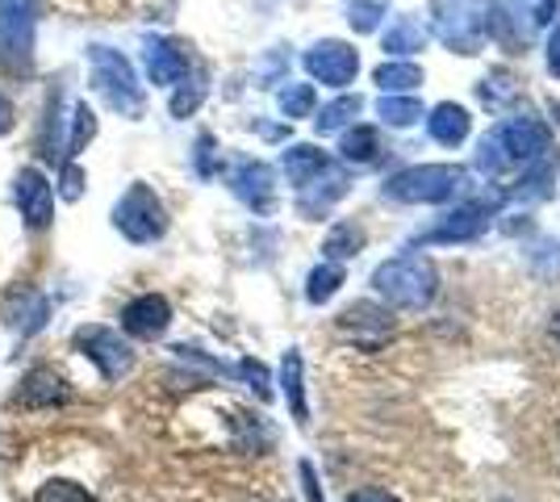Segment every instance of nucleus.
<instances>
[{
	"mask_svg": "<svg viewBox=\"0 0 560 502\" xmlns=\"http://www.w3.org/2000/svg\"><path fill=\"white\" fill-rule=\"evenodd\" d=\"M206 93H210V80H206V72L201 68H192V72L172 89V101H167V109H172V118H192L197 109H201V101H206Z\"/></svg>",
	"mask_w": 560,
	"mask_h": 502,
	"instance_id": "22",
	"label": "nucleus"
},
{
	"mask_svg": "<svg viewBox=\"0 0 560 502\" xmlns=\"http://www.w3.org/2000/svg\"><path fill=\"white\" fill-rule=\"evenodd\" d=\"M71 398L68 382L55 373V369H47V364H38V369H30L22 377V385H18V402L30 410H43V407H63Z\"/></svg>",
	"mask_w": 560,
	"mask_h": 502,
	"instance_id": "15",
	"label": "nucleus"
},
{
	"mask_svg": "<svg viewBox=\"0 0 560 502\" xmlns=\"http://www.w3.org/2000/svg\"><path fill=\"white\" fill-rule=\"evenodd\" d=\"M373 80L381 93H415L422 84V68L419 63H381Z\"/></svg>",
	"mask_w": 560,
	"mask_h": 502,
	"instance_id": "26",
	"label": "nucleus"
},
{
	"mask_svg": "<svg viewBox=\"0 0 560 502\" xmlns=\"http://www.w3.org/2000/svg\"><path fill=\"white\" fill-rule=\"evenodd\" d=\"M280 385H284V398H289V410L298 423H310V407H305V364L302 352H284L280 360Z\"/></svg>",
	"mask_w": 560,
	"mask_h": 502,
	"instance_id": "21",
	"label": "nucleus"
},
{
	"mask_svg": "<svg viewBox=\"0 0 560 502\" xmlns=\"http://www.w3.org/2000/svg\"><path fill=\"white\" fill-rule=\"evenodd\" d=\"M339 331L348 335V343H355L360 352H381L394 339V314L376 302H355L339 314Z\"/></svg>",
	"mask_w": 560,
	"mask_h": 502,
	"instance_id": "10",
	"label": "nucleus"
},
{
	"mask_svg": "<svg viewBox=\"0 0 560 502\" xmlns=\"http://www.w3.org/2000/svg\"><path fill=\"white\" fill-rule=\"evenodd\" d=\"M360 247H364V231H360L355 222H339L327 235V243H323V252H327L330 264H343V260H351V256H360Z\"/></svg>",
	"mask_w": 560,
	"mask_h": 502,
	"instance_id": "28",
	"label": "nucleus"
},
{
	"mask_svg": "<svg viewBox=\"0 0 560 502\" xmlns=\"http://www.w3.org/2000/svg\"><path fill=\"white\" fill-rule=\"evenodd\" d=\"M59 197L63 201H80L84 197V167L75 164V160H68L63 172H59Z\"/></svg>",
	"mask_w": 560,
	"mask_h": 502,
	"instance_id": "35",
	"label": "nucleus"
},
{
	"mask_svg": "<svg viewBox=\"0 0 560 502\" xmlns=\"http://www.w3.org/2000/svg\"><path fill=\"white\" fill-rule=\"evenodd\" d=\"M360 105H364V101H360L355 93L339 96V101H330L327 109H318V121H314V126H318L323 135H330V130H343V126H348V121L360 114Z\"/></svg>",
	"mask_w": 560,
	"mask_h": 502,
	"instance_id": "30",
	"label": "nucleus"
},
{
	"mask_svg": "<svg viewBox=\"0 0 560 502\" xmlns=\"http://www.w3.org/2000/svg\"><path fill=\"white\" fill-rule=\"evenodd\" d=\"M114 226L126 243H160L167 235V210L142 180H135L114 206Z\"/></svg>",
	"mask_w": 560,
	"mask_h": 502,
	"instance_id": "5",
	"label": "nucleus"
},
{
	"mask_svg": "<svg viewBox=\"0 0 560 502\" xmlns=\"http://www.w3.org/2000/svg\"><path fill=\"white\" fill-rule=\"evenodd\" d=\"M468 185V172L456 164H419L406 167L385 180V197L389 201H406V206H444Z\"/></svg>",
	"mask_w": 560,
	"mask_h": 502,
	"instance_id": "4",
	"label": "nucleus"
},
{
	"mask_svg": "<svg viewBox=\"0 0 560 502\" xmlns=\"http://www.w3.org/2000/svg\"><path fill=\"white\" fill-rule=\"evenodd\" d=\"M376 118L385 121V126H397V130L415 126V121H422L419 96H381L376 101Z\"/></svg>",
	"mask_w": 560,
	"mask_h": 502,
	"instance_id": "27",
	"label": "nucleus"
},
{
	"mask_svg": "<svg viewBox=\"0 0 560 502\" xmlns=\"http://www.w3.org/2000/svg\"><path fill=\"white\" fill-rule=\"evenodd\" d=\"M18 126V109H13V101L0 93V135H9Z\"/></svg>",
	"mask_w": 560,
	"mask_h": 502,
	"instance_id": "39",
	"label": "nucleus"
},
{
	"mask_svg": "<svg viewBox=\"0 0 560 502\" xmlns=\"http://www.w3.org/2000/svg\"><path fill=\"white\" fill-rule=\"evenodd\" d=\"M376 297L394 311H427L435 297H440V268L427 260V256H394L373 272Z\"/></svg>",
	"mask_w": 560,
	"mask_h": 502,
	"instance_id": "2",
	"label": "nucleus"
},
{
	"mask_svg": "<svg viewBox=\"0 0 560 502\" xmlns=\"http://www.w3.org/2000/svg\"><path fill=\"white\" fill-rule=\"evenodd\" d=\"M142 59H147V75H151V84H160V89H176V84L192 72L185 43L164 38V34H151V38H147Z\"/></svg>",
	"mask_w": 560,
	"mask_h": 502,
	"instance_id": "13",
	"label": "nucleus"
},
{
	"mask_svg": "<svg viewBox=\"0 0 560 502\" xmlns=\"http://www.w3.org/2000/svg\"><path fill=\"white\" fill-rule=\"evenodd\" d=\"M238 373H243V382H252V389H256V398H264V402H272V373L259 364V360H243L238 364Z\"/></svg>",
	"mask_w": 560,
	"mask_h": 502,
	"instance_id": "34",
	"label": "nucleus"
},
{
	"mask_svg": "<svg viewBox=\"0 0 560 502\" xmlns=\"http://www.w3.org/2000/svg\"><path fill=\"white\" fill-rule=\"evenodd\" d=\"M486 226H490V210H481V206H460V210L444 214V222H435V226L427 231V243H472L486 235Z\"/></svg>",
	"mask_w": 560,
	"mask_h": 502,
	"instance_id": "16",
	"label": "nucleus"
},
{
	"mask_svg": "<svg viewBox=\"0 0 560 502\" xmlns=\"http://www.w3.org/2000/svg\"><path fill=\"white\" fill-rule=\"evenodd\" d=\"M305 72L314 75L327 89H348L351 80L360 75V50L339 43V38H323L305 50Z\"/></svg>",
	"mask_w": 560,
	"mask_h": 502,
	"instance_id": "9",
	"label": "nucleus"
},
{
	"mask_svg": "<svg viewBox=\"0 0 560 502\" xmlns=\"http://www.w3.org/2000/svg\"><path fill=\"white\" fill-rule=\"evenodd\" d=\"M89 68H93V89L101 101L121 114V118H142L147 109V93H142L135 63L114 47H89Z\"/></svg>",
	"mask_w": 560,
	"mask_h": 502,
	"instance_id": "3",
	"label": "nucleus"
},
{
	"mask_svg": "<svg viewBox=\"0 0 560 502\" xmlns=\"http://www.w3.org/2000/svg\"><path fill=\"white\" fill-rule=\"evenodd\" d=\"M343 502H397V499H394V494H385V490H376V486H364V490L348 494Z\"/></svg>",
	"mask_w": 560,
	"mask_h": 502,
	"instance_id": "38",
	"label": "nucleus"
},
{
	"mask_svg": "<svg viewBox=\"0 0 560 502\" xmlns=\"http://www.w3.org/2000/svg\"><path fill=\"white\" fill-rule=\"evenodd\" d=\"M284 176L298 185V189H305L314 176H323L330 167V155L323 151V147H314V143H298V147H289L284 151Z\"/></svg>",
	"mask_w": 560,
	"mask_h": 502,
	"instance_id": "19",
	"label": "nucleus"
},
{
	"mask_svg": "<svg viewBox=\"0 0 560 502\" xmlns=\"http://www.w3.org/2000/svg\"><path fill=\"white\" fill-rule=\"evenodd\" d=\"M34 502H96L80 481H47L38 494H34Z\"/></svg>",
	"mask_w": 560,
	"mask_h": 502,
	"instance_id": "32",
	"label": "nucleus"
},
{
	"mask_svg": "<svg viewBox=\"0 0 560 502\" xmlns=\"http://www.w3.org/2000/svg\"><path fill=\"white\" fill-rule=\"evenodd\" d=\"M4 323L18 327L22 335L38 331V327L47 323V302H43L34 289H18V293L4 302Z\"/></svg>",
	"mask_w": 560,
	"mask_h": 502,
	"instance_id": "20",
	"label": "nucleus"
},
{
	"mask_svg": "<svg viewBox=\"0 0 560 502\" xmlns=\"http://www.w3.org/2000/svg\"><path fill=\"white\" fill-rule=\"evenodd\" d=\"M75 352H84V357L93 360L105 382H121V377L135 369V348H130V339H121L114 327H101V323H89V327L75 331Z\"/></svg>",
	"mask_w": 560,
	"mask_h": 502,
	"instance_id": "8",
	"label": "nucleus"
},
{
	"mask_svg": "<svg viewBox=\"0 0 560 502\" xmlns=\"http://www.w3.org/2000/svg\"><path fill=\"white\" fill-rule=\"evenodd\" d=\"M280 114L302 121L314 114V84H284L280 89Z\"/></svg>",
	"mask_w": 560,
	"mask_h": 502,
	"instance_id": "31",
	"label": "nucleus"
},
{
	"mask_svg": "<svg viewBox=\"0 0 560 502\" xmlns=\"http://www.w3.org/2000/svg\"><path fill=\"white\" fill-rule=\"evenodd\" d=\"M544 59H548V72L560 80V22H557V30L548 34V50H544Z\"/></svg>",
	"mask_w": 560,
	"mask_h": 502,
	"instance_id": "37",
	"label": "nucleus"
},
{
	"mask_svg": "<svg viewBox=\"0 0 560 502\" xmlns=\"http://www.w3.org/2000/svg\"><path fill=\"white\" fill-rule=\"evenodd\" d=\"M552 151V135L539 118H506L490 130V139L477 151V167L486 176H511L532 167L539 155Z\"/></svg>",
	"mask_w": 560,
	"mask_h": 502,
	"instance_id": "1",
	"label": "nucleus"
},
{
	"mask_svg": "<svg viewBox=\"0 0 560 502\" xmlns=\"http://www.w3.org/2000/svg\"><path fill=\"white\" fill-rule=\"evenodd\" d=\"M381 151H385V147H381L376 126H351L348 135H343V147H339V155H343L348 164H373Z\"/></svg>",
	"mask_w": 560,
	"mask_h": 502,
	"instance_id": "25",
	"label": "nucleus"
},
{
	"mask_svg": "<svg viewBox=\"0 0 560 502\" xmlns=\"http://www.w3.org/2000/svg\"><path fill=\"white\" fill-rule=\"evenodd\" d=\"M121 327L130 339H160L172 327V302L164 293H142L121 306Z\"/></svg>",
	"mask_w": 560,
	"mask_h": 502,
	"instance_id": "14",
	"label": "nucleus"
},
{
	"mask_svg": "<svg viewBox=\"0 0 560 502\" xmlns=\"http://www.w3.org/2000/svg\"><path fill=\"white\" fill-rule=\"evenodd\" d=\"M38 34V0H0V59L25 72L34 59Z\"/></svg>",
	"mask_w": 560,
	"mask_h": 502,
	"instance_id": "7",
	"label": "nucleus"
},
{
	"mask_svg": "<svg viewBox=\"0 0 560 502\" xmlns=\"http://www.w3.org/2000/svg\"><path fill=\"white\" fill-rule=\"evenodd\" d=\"M13 197H18V210H22L30 231L43 235L50 222H55V189H50L47 172L22 167V172H18V185H13Z\"/></svg>",
	"mask_w": 560,
	"mask_h": 502,
	"instance_id": "11",
	"label": "nucleus"
},
{
	"mask_svg": "<svg viewBox=\"0 0 560 502\" xmlns=\"http://www.w3.org/2000/svg\"><path fill=\"white\" fill-rule=\"evenodd\" d=\"M231 189L247 210L272 214V206H277V172L264 164V160H243L231 172Z\"/></svg>",
	"mask_w": 560,
	"mask_h": 502,
	"instance_id": "12",
	"label": "nucleus"
},
{
	"mask_svg": "<svg viewBox=\"0 0 560 502\" xmlns=\"http://www.w3.org/2000/svg\"><path fill=\"white\" fill-rule=\"evenodd\" d=\"M435 30L456 55H477L481 38L493 25L490 0H435Z\"/></svg>",
	"mask_w": 560,
	"mask_h": 502,
	"instance_id": "6",
	"label": "nucleus"
},
{
	"mask_svg": "<svg viewBox=\"0 0 560 502\" xmlns=\"http://www.w3.org/2000/svg\"><path fill=\"white\" fill-rule=\"evenodd\" d=\"M343 192H348V176L330 164L323 176H314L305 189H298V210H302L305 218H323Z\"/></svg>",
	"mask_w": 560,
	"mask_h": 502,
	"instance_id": "17",
	"label": "nucleus"
},
{
	"mask_svg": "<svg viewBox=\"0 0 560 502\" xmlns=\"http://www.w3.org/2000/svg\"><path fill=\"white\" fill-rule=\"evenodd\" d=\"M381 47L389 50V55H410V50H422L427 47V25H422L419 17H397V22L385 30Z\"/></svg>",
	"mask_w": 560,
	"mask_h": 502,
	"instance_id": "23",
	"label": "nucleus"
},
{
	"mask_svg": "<svg viewBox=\"0 0 560 502\" xmlns=\"http://www.w3.org/2000/svg\"><path fill=\"white\" fill-rule=\"evenodd\" d=\"M468 126H472V118H468L465 105H456V101L435 105L431 118H427V130H431V139L440 147H460L468 139Z\"/></svg>",
	"mask_w": 560,
	"mask_h": 502,
	"instance_id": "18",
	"label": "nucleus"
},
{
	"mask_svg": "<svg viewBox=\"0 0 560 502\" xmlns=\"http://www.w3.org/2000/svg\"><path fill=\"white\" fill-rule=\"evenodd\" d=\"M548 339H552V343L560 348V314L552 318V323H548Z\"/></svg>",
	"mask_w": 560,
	"mask_h": 502,
	"instance_id": "40",
	"label": "nucleus"
},
{
	"mask_svg": "<svg viewBox=\"0 0 560 502\" xmlns=\"http://www.w3.org/2000/svg\"><path fill=\"white\" fill-rule=\"evenodd\" d=\"M381 13H385V4L381 0H355L348 9V22L360 30V34H373L376 25H381Z\"/></svg>",
	"mask_w": 560,
	"mask_h": 502,
	"instance_id": "33",
	"label": "nucleus"
},
{
	"mask_svg": "<svg viewBox=\"0 0 560 502\" xmlns=\"http://www.w3.org/2000/svg\"><path fill=\"white\" fill-rule=\"evenodd\" d=\"M213 167H218V143H213L210 135H201V139H197V172H201V176H213Z\"/></svg>",
	"mask_w": 560,
	"mask_h": 502,
	"instance_id": "36",
	"label": "nucleus"
},
{
	"mask_svg": "<svg viewBox=\"0 0 560 502\" xmlns=\"http://www.w3.org/2000/svg\"><path fill=\"white\" fill-rule=\"evenodd\" d=\"M339 285H343V268L339 264H318L310 277H305V297L314 302V306H323V302H330L335 293H339Z\"/></svg>",
	"mask_w": 560,
	"mask_h": 502,
	"instance_id": "29",
	"label": "nucleus"
},
{
	"mask_svg": "<svg viewBox=\"0 0 560 502\" xmlns=\"http://www.w3.org/2000/svg\"><path fill=\"white\" fill-rule=\"evenodd\" d=\"M68 121H71V130L63 135V164H68V160H80V151L96 139V114L84 105V101L71 109Z\"/></svg>",
	"mask_w": 560,
	"mask_h": 502,
	"instance_id": "24",
	"label": "nucleus"
}]
</instances>
